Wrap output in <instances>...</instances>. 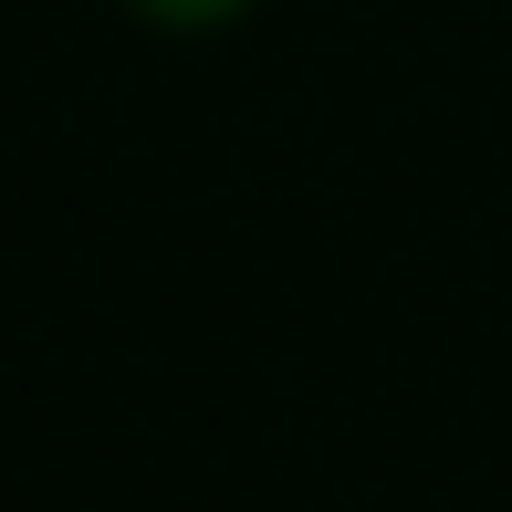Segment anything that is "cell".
Instances as JSON below:
<instances>
[{
	"mask_svg": "<svg viewBox=\"0 0 512 512\" xmlns=\"http://www.w3.org/2000/svg\"><path fill=\"white\" fill-rule=\"evenodd\" d=\"M115 11H126L136 32H168V42H209V32H230V21H251L262 0H115Z\"/></svg>",
	"mask_w": 512,
	"mask_h": 512,
	"instance_id": "obj_1",
	"label": "cell"
}]
</instances>
